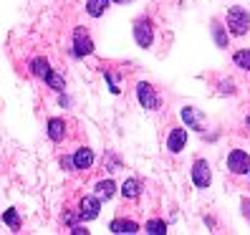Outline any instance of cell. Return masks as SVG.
Instances as JSON below:
<instances>
[{
  "instance_id": "obj_1",
  "label": "cell",
  "mask_w": 250,
  "mask_h": 235,
  "mask_svg": "<svg viewBox=\"0 0 250 235\" xmlns=\"http://www.w3.org/2000/svg\"><path fill=\"white\" fill-rule=\"evenodd\" d=\"M228 28H230V33L232 36H245L248 33V28H250V16H248V10L245 8H230L228 10Z\"/></svg>"
},
{
  "instance_id": "obj_2",
  "label": "cell",
  "mask_w": 250,
  "mask_h": 235,
  "mask_svg": "<svg viewBox=\"0 0 250 235\" xmlns=\"http://www.w3.org/2000/svg\"><path fill=\"white\" fill-rule=\"evenodd\" d=\"M228 170L232 174H248L250 172V157L243 150H232L228 154Z\"/></svg>"
},
{
  "instance_id": "obj_3",
  "label": "cell",
  "mask_w": 250,
  "mask_h": 235,
  "mask_svg": "<svg viewBox=\"0 0 250 235\" xmlns=\"http://www.w3.org/2000/svg\"><path fill=\"white\" fill-rule=\"evenodd\" d=\"M91 51H94V41L86 36L83 28H76V31H73V56L83 58V56H89Z\"/></svg>"
},
{
  "instance_id": "obj_4",
  "label": "cell",
  "mask_w": 250,
  "mask_h": 235,
  "mask_svg": "<svg viewBox=\"0 0 250 235\" xmlns=\"http://www.w3.org/2000/svg\"><path fill=\"white\" fill-rule=\"evenodd\" d=\"M192 182H195L200 190L210 187V182H212V172H210L208 159H197V162L192 165Z\"/></svg>"
},
{
  "instance_id": "obj_5",
  "label": "cell",
  "mask_w": 250,
  "mask_h": 235,
  "mask_svg": "<svg viewBox=\"0 0 250 235\" xmlns=\"http://www.w3.org/2000/svg\"><path fill=\"white\" fill-rule=\"evenodd\" d=\"M137 99H139L142 109H149V111H154V109L159 107V99H157L154 89H152V86L146 84V81L137 84Z\"/></svg>"
},
{
  "instance_id": "obj_6",
  "label": "cell",
  "mask_w": 250,
  "mask_h": 235,
  "mask_svg": "<svg viewBox=\"0 0 250 235\" xmlns=\"http://www.w3.org/2000/svg\"><path fill=\"white\" fill-rule=\"evenodd\" d=\"M134 38L139 43V48H149L152 46V41H154V33H152V21H137L134 23Z\"/></svg>"
},
{
  "instance_id": "obj_7",
  "label": "cell",
  "mask_w": 250,
  "mask_h": 235,
  "mask_svg": "<svg viewBox=\"0 0 250 235\" xmlns=\"http://www.w3.org/2000/svg\"><path fill=\"white\" fill-rule=\"evenodd\" d=\"M180 116H182V122H185L189 129H195V131H202V129H205V114H202L200 109L185 107V109L180 111Z\"/></svg>"
},
{
  "instance_id": "obj_8",
  "label": "cell",
  "mask_w": 250,
  "mask_h": 235,
  "mask_svg": "<svg viewBox=\"0 0 250 235\" xmlns=\"http://www.w3.org/2000/svg\"><path fill=\"white\" fill-rule=\"evenodd\" d=\"M101 197H83L81 200V210H79V217L81 220H94L99 217V210H101Z\"/></svg>"
},
{
  "instance_id": "obj_9",
  "label": "cell",
  "mask_w": 250,
  "mask_h": 235,
  "mask_svg": "<svg viewBox=\"0 0 250 235\" xmlns=\"http://www.w3.org/2000/svg\"><path fill=\"white\" fill-rule=\"evenodd\" d=\"M185 144H187V131L185 129H172L169 131V137H167V150L172 152V154H177V152H182L185 150Z\"/></svg>"
},
{
  "instance_id": "obj_10",
  "label": "cell",
  "mask_w": 250,
  "mask_h": 235,
  "mask_svg": "<svg viewBox=\"0 0 250 235\" xmlns=\"http://www.w3.org/2000/svg\"><path fill=\"white\" fill-rule=\"evenodd\" d=\"M31 73L46 81V79L51 76V73H53V71H51V64H48V58H43V56L33 58V61H31Z\"/></svg>"
},
{
  "instance_id": "obj_11",
  "label": "cell",
  "mask_w": 250,
  "mask_h": 235,
  "mask_svg": "<svg viewBox=\"0 0 250 235\" xmlns=\"http://www.w3.org/2000/svg\"><path fill=\"white\" fill-rule=\"evenodd\" d=\"M109 230L111 233H139V225L134 223V220H124V217H116V220H111V225H109Z\"/></svg>"
},
{
  "instance_id": "obj_12",
  "label": "cell",
  "mask_w": 250,
  "mask_h": 235,
  "mask_svg": "<svg viewBox=\"0 0 250 235\" xmlns=\"http://www.w3.org/2000/svg\"><path fill=\"white\" fill-rule=\"evenodd\" d=\"M73 162H76V170H89L94 165V152L81 147V150H76V154H73Z\"/></svg>"
},
{
  "instance_id": "obj_13",
  "label": "cell",
  "mask_w": 250,
  "mask_h": 235,
  "mask_svg": "<svg viewBox=\"0 0 250 235\" xmlns=\"http://www.w3.org/2000/svg\"><path fill=\"white\" fill-rule=\"evenodd\" d=\"M48 137L53 142L66 139V122L63 119H48Z\"/></svg>"
},
{
  "instance_id": "obj_14",
  "label": "cell",
  "mask_w": 250,
  "mask_h": 235,
  "mask_svg": "<svg viewBox=\"0 0 250 235\" xmlns=\"http://www.w3.org/2000/svg\"><path fill=\"white\" fill-rule=\"evenodd\" d=\"M122 195H124L126 200H137V197L142 195V182H139V180H126V182L122 185Z\"/></svg>"
},
{
  "instance_id": "obj_15",
  "label": "cell",
  "mask_w": 250,
  "mask_h": 235,
  "mask_svg": "<svg viewBox=\"0 0 250 235\" xmlns=\"http://www.w3.org/2000/svg\"><path fill=\"white\" fill-rule=\"evenodd\" d=\"M109 3L111 0H89V3H86V13H89L91 18H101L104 10L109 8Z\"/></svg>"
},
{
  "instance_id": "obj_16",
  "label": "cell",
  "mask_w": 250,
  "mask_h": 235,
  "mask_svg": "<svg viewBox=\"0 0 250 235\" xmlns=\"http://www.w3.org/2000/svg\"><path fill=\"white\" fill-rule=\"evenodd\" d=\"M114 192H116V185H114L111 180H101V182H96V195H99L101 200H111Z\"/></svg>"
},
{
  "instance_id": "obj_17",
  "label": "cell",
  "mask_w": 250,
  "mask_h": 235,
  "mask_svg": "<svg viewBox=\"0 0 250 235\" xmlns=\"http://www.w3.org/2000/svg\"><path fill=\"white\" fill-rule=\"evenodd\" d=\"M232 61H235V66H238V68H243V71H250V51H248V48L238 51V53L232 56Z\"/></svg>"
},
{
  "instance_id": "obj_18",
  "label": "cell",
  "mask_w": 250,
  "mask_h": 235,
  "mask_svg": "<svg viewBox=\"0 0 250 235\" xmlns=\"http://www.w3.org/2000/svg\"><path fill=\"white\" fill-rule=\"evenodd\" d=\"M3 223H5L10 230H21V217H18L16 210H5V213H3Z\"/></svg>"
},
{
  "instance_id": "obj_19",
  "label": "cell",
  "mask_w": 250,
  "mask_h": 235,
  "mask_svg": "<svg viewBox=\"0 0 250 235\" xmlns=\"http://www.w3.org/2000/svg\"><path fill=\"white\" fill-rule=\"evenodd\" d=\"M146 233H152V235L167 233V223H165V220H159V217H154V220H149V223H146Z\"/></svg>"
},
{
  "instance_id": "obj_20",
  "label": "cell",
  "mask_w": 250,
  "mask_h": 235,
  "mask_svg": "<svg viewBox=\"0 0 250 235\" xmlns=\"http://www.w3.org/2000/svg\"><path fill=\"white\" fill-rule=\"evenodd\" d=\"M212 36H215V43L220 48H225L228 46V36H225V31H223V25H220L217 21L212 23Z\"/></svg>"
},
{
  "instance_id": "obj_21",
  "label": "cell",
  "mask_w": 250,
  "mask_h": 235,
  "mask_svg": "<svg viewBox=\"0 0 250 235\" xmlns=\"http://www.w3.org/2000/svg\"><path fill=\"white\" fill-rule=\"evenodd\" d=\"M46 84L51 86L53 91H63V89H66V81H63L61 76H58V73H51V76L46 79Z\"/></svg>"
},
{
  "instance_id": "obj_22",
  "label": "cell",
  "mask_w": 250,
  "mask_h": 235,
  "mask_svg": "<svg viewBox=\"0 0 250 235\" xmlns=\"http://www.w3.org/2000/svg\"><path fill=\"white\" fill-rule=\"evenodd\" d=\"M61 167H63V170H76V162H73V157H61Z\"/></svg>"
},
{
  "instance_id": "obj_23",
  "label": "cell",
  "mask_w": 250,
  "mask_h": 235,
  "mask_svg": "<svg viewBox=\"0 0 250 235\" xmlns=\"http://www.w3.org/2000/svg\"><path fill=\"white\" fill-rule=\"evenodd\" d=\"M240 208H243V215L248 217V223H250V200H243V202H240Z\"/></svg>"
},
{
  "instance_id": "obj_24",
  "label": "cell",
  "mask_w": 250,
  "mask_h": 235,
  "mask_svg": "<svg viewBox=\"0 0 250 235\" xmlns=\"http://www.w3.org/2000/svg\"><path fill=\"white\" fill-rule=\"evenodd\" d=\"M220 91H223V94H232L235 89H232V84L228 81V84H220Z\"/></svg>"
},
{
  "instance_id": "obj_25",
  "label": "cell",
  "mask_w": 250,
  "mask_h": 235,
  "mask_svg": "<svg viewBox=\"0 0 250 235\" xmlns=\"http://www.w3.org/2000/svg\"><path fill=\"white\" fill-rule=\"evenodd\" d=\"M71 233H73V235H83V233H89V230H86L83 225H73V228H71Z\"/></svg>"
},
{
  "instance_id": "obj_26",
  "label": "cell",
  "mask_w": 250,
  "mask_h": 235,
  "mask_svg": "<svg viewBox=\"0 0 250 235\" xmlns=\"http://www.w3.org/2000/svg\"><path fill=\"white\" fill-rule=\"evenodd\" d=\"M114 3H126V0H114Z\"/></svg>"
},
{
  "instance_id": "obj_27",
  "label": "cell",
  "mask_w": 250,
  "mask_h": 235,
  "mask_svg": "<svg viewBox=\"0 0 250 235\" xmlns=\"http://www.w3.org/2000/svg\"><path fill=\"white\" fill-rule=\"evenodd\" d=\"M245 124H248V129H250V116H248V122H245Z\"/></svg>"
}]
</instances>
